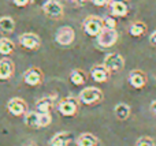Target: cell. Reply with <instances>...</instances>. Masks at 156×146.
<instances>
[{
  "mask_svg": "<svg viewBox=\"0 0 156 146\" xmlns=\"http://www.w3.org/2000/svg\"><path fill=\"white\" fill-rule=\"evenodd\" d=\"M104 94L99 87H85L83 90H81L80 96H78V101L81 104H85V105H96V104L101 103Z\"/></svg>",
  "mask_w": 156,
  "mask_h": 146,
  "instance_id": "1",
  "label": "cell"
},
{
  "mask_svg": "<svg viewBox=\"0 0 156 146\" xmlns=\"http://www.w3.org/2000/svg\"><path fill=\"white\" fill-rule=\"evenodd\" d=\"M104 25H103V18L96 15H89L83 19L82 23V29L90 37H97L100 34V32L103 30Z\"/></svg>",
  "mask_w": 156,
  "mask_h": 146,
  "instance_id": "2",
  "label": "cell"
},
{
  "mask_svg": "<svg viewBox=\"0 0 156 146\" xmlns=\"http://www.w3.org/2000/svg\"><path fill=\"white\" fill-rule=\"evenodd\" d=\"M118 38H119V33L116 32V29L103 27L100 34L96 37V41L100 48H111V46H114L118 42Z\"/></svg>",
  "mask_w": 156,
  "mask_h": 146,
  "instance_id": "3",
  "label": "cell"
},
{
  "mask_svg": "<svg viewBox=\"0 0 156 146\" xmlns=\"http://www.w3.org/2000/svg\"><path fill=\"white\" fill-rule=\"evenodd\" d=\"M78 108H80V101L74 97H66L63 100H60L59 104H58V112L66 117L76 116Z\"/></svg>",
  "mask_w": 156,
  "mask_h": 146,
  "instance_id": "4",
  "label": "cell"
},
{
  "mask_svg": "<svg viewBox=\"0 0 156 146\" xmlns=\"http://www.w3.org/2000/svg\"><path fill=\"white\" fill-rule=\"evenodd\" d=\"M76 40V32L71 26H62L58 29L56 36H55V41L59 45L63 46H69L74 42Z\"/></svg>",
  "mask_w": 156,
  "mask_h": 146,
  "instance_id": "5",
  "label": "cell"
},
{
  "mask_svg": "<svg viewBox=\"0 0 156 146\" xmlns=\"http://www.w3.org/2000/svg\"><path fill=\"white\" fill-rule=\"evenodd\" d=\"M103 64L110 73H119L125 67V59L119 53H108L104 57Z\"/></svg>",
  "mask_w": 156,
  "mask_h": 146,
  "instance_id": "6",
  "label": "cell"
},
{
  "mask_svg": "<svg viewBox=\"0 0 156 146\" xmlns=\"http://www.w3.org/2000/svg\"><path fill=\"white\" fill-rule=\"evenodd\" d=\"M44 81V74L38 67H30L23 73V82L27 86H40Z\"/></svg>",
  "mask_w": 156,
  "mask_h": 146,
  "instance_id": "7",
  "label": "cell"
},
{
  "mask_svg": "<svg viewBox=\"0 0 156 146\" xmlns=\"http://www.w3.org/2000/svg\"><path fill=\"white\" fill-rule=\"evenodd\" d=\"M108 7H110V12L112 16L125 18L130 11V3L129 0H111Z\"/></svg>",
  "mask_w": 156,
  "mask_h": 146,
  "instance_id": "8",
  "label": "cell"
},
{
  "mask_svg": "<svg viewBox=\"0 0 156 146\" xmlns=\"http://www.w3.org/2000/svg\"><path fill=\"white\" fill-rule=\"evenodd\" d=\"M43 11L47 16H49L52 19H60L63 16V12H65L63 5L59 2H56V0H48V2H45L43 5Z\"/></svg>",
  "mask_w": 156,
  "mask_h": 146,
  "instance_id": "9",
  "label": "cell"
},
{
  "mask_svg": "<svg viewBox=\"0 0 156 146\" xmlns=\"http://www.w3.org/2000/svg\"><path fill=\"white\" fill-rule=\"evenodd\" d=\"M7 111L12 116H22L27 112V104L23 98L14 97L7 103Z\"/></svg>",
  "mask_w": 156,
  "mask_h": 146,
  "instance_id": "10",
  "label": "cell"
},
{
  "mask_svg": "<svg viewBox=\"0 0 156 146\" xmlns=\"http://www.w3.org/2000/svg\"><path fill=\"white\" fill-rule=\"evenodd\" d=\"M19 42L23 48L29 49V51H36L40 48L41 45V40L37 34L34 33H23L19 36Z\"/></svg>",
  "mask_w": 156,
  "mask_h": 146,
  "instance_id": "11",
  "label": "cell"
},
{
  "mask_svg": "<svg viewBox=\"0 0 156 146\" xmlns=\"http://www.w3.org/2000/svg\"><path fill=\"white\" fill-rule=\"evenodd\" d=\"M129 85L134 89H144L147 85V75L141 70H133L129 74Z\"/></svg>",
  "mask_w": 156,
  "mask_h": 146,
  "instance_id": "12",
  "label": "cell"
},
{
  "mask_svg": "<svg viewBox=\"0 0 156 146\" xmlns=\"http://www.w3.org/2000/svg\"><path fill=\"white\" fill-rule=\"evenodd\" d=\"M14 73H15V64L12 60L8 57L0 60V81H7L12 78Z\"/></svg>",
  "mask_w": 156,
  "mask_h": 146,
  "instance_id": "13",
  "label": "cell"
},
{
  "mask_svg": "<svg viewBox=\"0 0 156 146\" xmlns=\"http://www.w3.org/2000/svg\"><path fill=\"white\" fill-rule=\"evenodd\" d=\"M110 71L104 67V64H96L90 68V76L94 82L99 83H104L110 79Z\"/></svg>",
  "mask_w": 156,
  "mask_h": 146,
  "instance_id": "14",
  "label": "cell"
},
{
  "mask_svg": "<svg viewBox=\"0 0 156 146\" xmlns=\"http://www.w3.org/2000/svg\"><path fill=\"white\" fill-rule=\"evenodd\" d=\"M73 139V135L67 131H59L56 133L51 139H49V146H69V144Z\"/></svg>",
  "mask_w": 156,
  "mask_h": 146,
  "instance_id": "15",
  "label": "cell"
},
{
  "mask_svg": "<svg viewBox=\"0 0 156 146\" xmlns=\"http://www.w3.org/2000/svg\"><path fill=\"white\" fill-rule=\"evenodd\" d=\"M55 105V97L48 96V97H43L36 103V109L38 114H51L52 107Z\"/></svg>",
  "mask_w": 156,
  "mask_h": 146,
  "instance_id": "16",
  "label": "cell"
},
{
  "mask_svg": "<svg viewBox=\"0 0 156 146\" xmlns=\"http://www.w3.org/2000/svg\"><path fill=\"white\" fill-rule=\"evenodd\" d=\"M147 30H148V26H147L144 22L136 21V22H133V23L129 26L127 32H129V34L132 36V37L141 38V37H144V36L147 34Z\"/></svg>",
  "mask_w": 156,
  "mask_h": 146,
  "instance_id": "17",
  "label": "cell"
},
{
  "mask_svg": "<svg viewBox=\"0 0 156 146\" xmlns=\"http://www.w3.org/2000/svg\"><path fill=\"white\" fill-rule=\"evenodd\" d=\"M77 146H99V139L90 133H82L76 139Z\"/></svg>",
  "mask_w": 156,
  "mask_h": 146,
  "instance_id": "18",
  "label": "cell"
},
{
  "mask_svg": "<svg viewBox=\"0 0 156 146\" xmlns=\"http://www.w3.org/2000/svg\"><path fill=\"white\" fill-rule=\"evenodd\" d=\"M130 114H132V109H130V107L125 103L116 104L115 108H114V115H115V117L118 120H127L130 116Z\"/></svg>",
  "mask_w": 156,
  "mask_h": 146,
  "instance_id": "19",
  "label": "cell"
},
{
  "mask_svg": "<svg viewBox=\"0 0 156 146\" xmlns=\"http://www.w3.org/2000/svg\"><path fill=\"white\" fill-rule=\"evenodd\" d=\"M25 124L30 128H40V114L37 111H27L25 114Z\"/></svg>",
  "mask_w": 156,
  "mask_h": 146,
  "instance_id": "20",
  "label": "cell"
},
{
  "mask_svg": "<svg viewBox=\"0 0 156 146\" xmlns=\"http://www.w3.org/2000/svg\"><path fill=\"white\" fill-rule=\"evenodd\" d=\"M70 82L73 85H76V86H82L83 83L86 82V73L82 70H80V68H76V70H73L70 73Z\"/></svg>",
  "mask_w": 156,
  "mask_h": 146,
  "instance_id": "21",
  "label": "cell"
},
{
  "mask_svg": "<svg viewBox=\"0 0 156 146\" xmlns=\"http://www.w3.org/2000/svg\"><path fill=\"white\" fill-rule=\"evenodd\" d=\"M15 29V22L11 16H2L0 18V33L2 34H10Z\"/></svg>",
  "mask_w": 156,
  "mask_h": 146,
  "instance_id": "22",
  "label": "cell"
},
{
  "mask_svg": "<svg viewBox=\"0 0 156 146\" xmlns=\"http://www.w3.org/2000/svg\"><path fill=\"white\" fill-rule=\"evenodd\" d=\"M15 51V44L7 37H3L0 38V55H11L12 52Z\"/></svg>",
  "mask_w": 156,
  "mask_h": 146,
  "instance_id": "23",
  "label": "cell"
},
{
  "mask_svg": "<svg viewBox=\"0 0 156 146\" xmlns=\"http://www.w3.org/2000/svg\"><path fill=\"white\" fill-rule=\"evenodd\" d=\"M136 146H155V141L151 137H140L136 142Z\"/></svg>",
  "mask_w": 156,
  "mask_h": 146,
  "instance_id": "24",
  "label": "cell"
},
{
  "mask_svg": "<svg viewBox=\"0 0 156 146\" xmlns=\"http://www.w3.org/2000/svg\"><path fill=\"white\" fill-rule=\"evenodd\" d=\"M103 25L107 29H116V19L115 16H104L103 18Z\"/></svg>",
  "mask_w": 156,
  "mask_h": 146,
  "instance_id": "25",
  "label": "cell"
},
{
  "mask_svg": "<svg viewBox=\"0 0 156 146\" xmlns=\"http://www.w3.org/2000/svg\"><path fill=\"white\" fill-rule=\"evenodd\" d=\"M51 122H52L51 114H40V128L49 126L51 124Z\"/></svg>",
  "mask_w": 156,
  "mask_h": 146,
  "instance_id": "26",
  "label": "cell"
},
{
  "mask_svg": "<svg viewBox=\"0 0 156 146\" xmlns=\"http://www.w3.org/2000/svg\"><path fill=\"white\" fill-rule=\"evenodd\" d=\"M90 2H92V4L96 5V7H107L111 0H90Z\"/></svg>",
  "mask_w": 156,
  "mask_h": 146,
  "instance_id": "27",
  "label": "cell"
},
{
  "mask_svg": "<svg viewBox=\"0 0 156 146\" xmlns=\"http://www.w3.org/2000/svg\"><path fill=\"white\" fill-rule=\"evenodd\" d=\"M32 0H12V3L16 5V7H26Z\"/></svg>",
  "mask_w": 156,
  "mask_h": 146,
  "instance_id": "28",
  "label": "cell"
},
{
  "mask_svg": "<svg viewBox=\"0 0 156 146\" xmlns=\"http://www.w3.org/2000/svg\"><path fill=\"white\" fill-rule=\"evenodd\" d=\"M149 44H151L152 46H154V48H156V30L155 32H152L151 34H149Z\"/></svg>",
  "mask_w": 156,
  "mask_h": 146,
  "instance_id": "29",
  "label": "cell"
},
{
  "mask_svg": "<svg viewBox=\"0 0 156 146\" xmlns=\"http://www.w3.org/2000/svg\"><path fill=\"white\" fill-rule=\"evenodd\" d=\"M151 111L156 115V100H154V101L151 103Z\"/></svg>",
  "mask_w": 156,
  "mask_h": 146,
  "instance_id": "30",
  "label": "cell"
},
{
  "mask_svg": "<svg viewBox=\"0 0 156 146\" xmlns=\"http://www.w3.org/2000/svg\"><path fill=\"white\" fill-rule=\"evenodd\" d=\"M88 2H90V0H76V3L78 5H85Z\"/></svg>",
  "mask_w": 156,
  "mask_h": 146,
  "instance_id": "31",
  "label": "cell"
},
{
  "mask_svg": "<svg viewBox=\"0 0 156 146\" xmlns=\"http://www.w3.org/2000/svg\"><path fill=\"white\" fill-rule=\"evenodd\" d=\"M25 146H37V144H36V142H33V141H30V142H27Z\"/></svg>",
  "mask_w": 156,
  "mask_h": 146,
  "instance_id": "32",
  "label": "cell"
},
{
  "mask_svg": "<svg viewBox=\"0 0 156 146\" xmlns=\"http://www.w3.org/2000/svg\"><path fill=\"white\" fill-rule=\"evenodd\" d=\"M71 2H76V0H71Z\"/></svg>",
  "mask_w": 156,
  "mask_h": 146,
  "instance_id": "33",
  "label": "cell"
}]
</instances>
